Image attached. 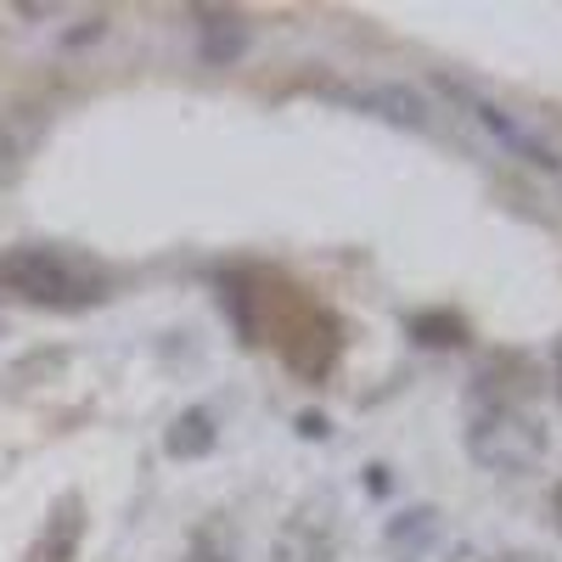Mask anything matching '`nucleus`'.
Instances as JSON below:
<instances>
[{
  "label": "nucleus",
  "instance_id": "nucleus-2",
  "mask_svg": "<svg viewBox=\"0 0 562 562\" xmlns=\"http://www.w3.org/2000/svg\"><path fill=\"white\" fill-rule=\"evenodd\" d=\"M74 546H79V506L68 501V506L57 512V524L45 529V540L29 551V562H68V557H74Z\"/></svg>",
  "mask_w": 562,
  "mask_h": 562
},
{
  "label": "nucleus",
  "instance_id": "nucleus-1",
  "mask_svg": "<svg viewBox=\"0 0 562 562\" xmlns=\"http://www.w3.org/2000/svg\"><path fill=\"white\" fill-rule=\"evenodd\" d=\"M0 281L18 293V299H34V304H85V299H97V288L57 254H45V248H18L0 259Z\"/></svg>",
  "mask_w": 562,
  "mask_h": 562
}]
</instances>
